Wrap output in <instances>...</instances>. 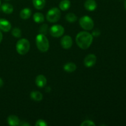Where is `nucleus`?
Here are the masks:
<instances>
[{"label": "nucleus", "mask_w": 126, "mask_h": 126, "mask_svg": "<svg viewBox=\"0 0 126 126\" xmlns=\"http://www.w3.org/2000/svg\"><path fill=\"white\" fill-rule=\"evenodd\" d=\"M93 41L92 34L87 32H81L76 37L77 45L82 49H87L91 46Z\"/></svg>", "instance_id": "obj_1"}, {"label": "nucleus", "mask_w": 126, "mask_h": 126, "mask_svg": "<svg viewBox=\"0 0 126 126\" xmlns=\"http://www.w3.org/2000/svg\"><path fill=\"white\" fill-rule=\"evenodd\" d=\"M36 44L37 47L42 52H46L49 49V40L44 34H38L36 38Z\"/></svg>", "instance_id": "obj_2"}, {"label": "nucleus", "mask_w": 126, "mask_h": 126, "mask_svg": "<svg viewBox=\"0 0 126 126\" xmlns=\"http://www.w3.org/2000/svg\"><path fill=\"white\" fill-rule=\"evenodd\" d=\"M30 48V44L28 39L22 38L17 41L16 44V50L20 55H25L28 52Z\"/></svg>", "instance_id": "obj_3"}, {"label": "nucleus", "mask_w": 126, "mask_h": 126, "mask_svg": "<svg viewBox=\"0 0 126 126\" xmlns=\"http://www.w3.org/2000/svg\"><path fill=\"white\" fill-rule=\"evenodd\" d=\"M61 17V12L57 7H52L47 12L46 19L50 23H55L60 20Z\"/></svg>", "instance_id": "obj_4"}, {"label": "nucleus", "mask_w": 126, "mask_h": 126, "mask_svg": "<svg viewBox=\"0 0 126 126\" xmlns=\"http://www.w3.org/2000/svg\"><path fill=\"white\" fill-rule=\"evenodd\" d=\"M80 26L85 30H91L93 29L94 23V20L89 16H85L80 18L79 20Z\"/></svg>", "instance_id": "obj_5"}, {"label": "nucleus", "mask_w": 126, "mask_h": 126, "mask_svg": "<svg viewBox=\"0 0 126 126\" xmlns=\"http://www.w3.org/2000/svg\"><path fill=\"white\" fill-rule=\"evenodd\" d=\"M49 32L52 36L54 38H59L63 34L65 30L63 27L60 25H54L50 28Z\"/></svg>", "instance_id": "obj_6"}, {"label": "nucleus", "mask_w": 126, "mask_h": 126, "mask_svg": "<svg viewBox=\"0 0 126 126\" xmlns=\"http://www.w3.org/2000/svg\"><path fill=\"white\" fill-rule=\"evenodd\" d=\"M97 62V57L94 54H89L85 57L84 60V65L87 68H91Z\"/></svg>", "instance_id": "obj_7"}, {"label": "nucleus", "mask_w": 126, "mask_h": 126, "mask_svg": "<svg viewBox=\"0 0 126 126\" xmlns=\"http://www.w3.org/2000/svg\"><path fill=\"white\" fill-rule=\"evenodd\" d=\"M62 47L65 49H69L73 45V39L70 36L66 35L63 37L60 41Z\"/></svg>", "instance_id": "obj_8"}, {"label": "nucleus", "mask_w": 126, "mask_h": 126, "mask_svg": "<svg viewBox=\"0 0 126 126\" xmlns=\"http://www.w3.org/2000/svg\"><path fill=\"white\" fill-rule=\"evenodd\" d=\"M11 29V24L8 20L4 18L0 19V30L4 32H8Z\"/></svg>", "instance_id": "obj_9"}, {"label": "nucleus", "mask_w": 126, "mask_h": 126, "mask_svg": "<svg viewBox=\"0 0 126 126\" xmlns=\"http://www.w3.org/2000/svg\"><path fill=\"white\" fill-rule=\"evenodd\" d=\"M35 83L39 88H43L46 85L47 79L44 75H39L36 76L35 79Z\"/></svg>", "instance_id": "obj_10"}, {"label": "nucleus", "mask_w": 126, "mask_h": 126, "mask_svg": "<svg viewBox=\"0 0 126 126\" xmlns=\"http://www.w3.org/2000/svg\"><path fill=\"white\" fill-rule=\"evenodd\" d=\"M97 4L95 0H86L84 2V7L89 11H93L96 9Z\"/></svg>", "instance_id": "obj_11"}, {"label": "nucleus", "mask_w": 126, "mask_h": 126, "mask_svg": "<svg viewBox=\"0 0 126 126\" xmlns=\"http://www.w3.org/2000/svg\"><path fill=\"white\" fill-rule=\"evenodd\" d=\"M7 123L10 126H17L20 124V119L17 116L10 115L7 118Z\"/></svg>", "instance_id": "obj_12"}, {"label": "nucleus", "mask_w": 126, "mask_h": 126, "mask_svg": "<svg viewBox=\"0 0 126 126\" xmlns=\"http://www.w3.org/2000/svg\"><path fill=\"white\" fill-rule=\"evenodd\" d=\"M30 97L33 100L35 101V102H40L43 100V95L40 92L35 91H32L30 94Z\"/></svg>", "instance_id": "obj_13"}, {"label": "nucleus", "mask_w": 126, "mask_h": 126, "mask_svg": "<svg viewBox=\"0 0 126 126\" xmlns=\"http://www.w3.org/2000/svg\"><path fill=\"white\" fill-rule=\"evenodd\" d=\"M1 10L6 14H11L14 11V7L11 4L4 3L1 5Z\"/></svg>", "instance_id": "obj_14"}, {"label": "nucleus", "mask_w": 126, "mask_h": 126, "mask_svg": "<svg viewBox=\"0 0 126 126\" xmlns=\"http://www.w3.org/2000/svg\"><path fill=\"white\" fill-rule=\"evenodd\" d=\"M31 15H32V11L30 9L27 8V7L23 9L20 12V16L21 18L24 20L28 19L30 17Z\"/></svg>", "instance_id": "obj_15"}, {"label": "nucleus", "mask_w": 126, "mask_h": 126, "mask_svg": "<svg viewBox=\"0 0 126 126\" xmlns=\"http://www.w3.org/2000/svg\"><path fill=\"white\" fill-rule=\"evenodd\" d=\"M76 64L73 62H69L65 64L63 66V69L68 73H73L76 70Z\"/></svg>", "instance_id": "obj_16"}, {"label": "nucleus", "mask_w": 126, "mask_h": 126, "mask_svg": "<svg viewBox=\"0 0 126 126\" xmlns=\"http://www.w3.org/2000/svg\"><path fill=\"white\" fill-rule=\"evenodd\" d=\"M33 4L36 9L41 10L46 5V0H33Z\"/></svg>", "instance_id": "obj_17"}, {"label": "nucleus", "mask_w": 126, "mask_h": 126, "mask_svg": "<svg viewBox=\"0 0 126 126\" xmlns=\"http://www.w3.org/2000/svg\"><path fill=\"white\" fill-rule=\"evenodd\" d=\"M71 6V2L69 0H63L59 4V8L62 11H67Z\"/></svg>", "instance_id": "obj_18"}, {"label": "nucleus", "mask_w": 126, "mask_h": 126, "mask_svg": "<svg viewBox=\"0 0 126 126\" xmlns=\"http://www.w3.org/2000/svg\"><path fill=\"white\" fill-rule=\"evenodd\" d=\"M33 20L37 23H43L44 21V16L40 12H36L33 15Z\"/></svg>", "instance_id": "obj_19"}, {"label": "nucleus", "mask_w": 126, "mask_h": 126, "mask_svg": "<svg viewBox=\"0 0 126 126\" xmlns=\"http://www.w3.org/2000/svg\"><path fill=\"white\" fill-rule=\"evenodd\" d=\"M65 18H66V21H68L70 23H73V22H75L77 20L78 17H76V16L75 14L70 12V13L67 14L66 15Z\"/></svg>", "instance_id": "obj_20"}, {"label": "nucleus", "mask_w": 126, "mask_h": 126, "mask_svg": "<svg viewBox=\"0 0 126 126\" xmlns=\"http://www.w3.org/2000/svg\"><path fill=\"white\" fill-rule=\"evenodd\" d=\"M12 34L14 36L17 38H20L22 36V32H21V30L19 28H17V27H16V28H14L12 30Z\"/></svg>", "instance_id": "obj_21"}, {"label": "nucleus", "mask_w": 126, "mask_h": 126, "mask_svg": "<svg viewBox=\"0 0 126 126\" xmlns=\"http://www.w3.org/2000/svg\"><path fill=\"white\" fill-rule=\"evenodd\" d=\"M48 30V26L47 24H43L41 27H40V29H39V32H40L41 34H43L45 35L46 34Z\"/></svg>", "instance_id": "obj_22"}, {"label": "nucleus", "mask_w": 126, "mask_h": 126, "mask_svg": "<svg viewBox=\"0 0 126 126\" xmlns=\"http://www.w3.org/2000/svg\"><path fill=\"white\" fill-rule=\"evenodd\" d=\"M95 124L91 120H86L81 124V126H95Z\"/></svg>", "instance_id": "obj_23"}, {"label": "nucleus", "mask_w": 126, "mask_h": 126, "mask_svg": "<svg viewBox=\"0 0 126 126\" xmlns=\"http://www.w3.org/2000/svg\"><path fill=\"white\" fill-rule=\"evenodd\" d=\"M36 126H47V124L46 123V122L43 119H39L36 121L35 124Z\"/></svg>", "instance_id": "obj_24"}, {"label": "nucleus", "mask_w": 126, "mask_h": 126, "mask_svg": "<svg viewBox=\"0 0 126 126\" xmlns=\"http://www.w3.org/2000/svg\"><path fill=\"white\" fill-rule=\"evenodd\" d=\"M100 32L98 30H95L92 32V35L94 36H98L100 35Z\"/></svg>", "instance_id": "obj_25"}, {"label": "nucleus", "mask_w": 126, "mask_h": 126, "mask_svg": "<svg viewBox=\"0 0 126 126\" xmlns=\"http://www.w3.org/2000/svg\"><path fill=\"white\" fill-rule=\"evenodd\" d=\"M19 125L22 126H30V124L29 123H27V122H23V123H20Z\"/></svg>", "instance_id": "obj_26"}, {"label": "nucleus", "mask_w": 126, "mask_h": 126, "mask_svg": "<svg viewBox=\"0 0 126 126\" xmlns=\"http://www.w3.org/2000/svg\"><path fill=\"white\" fill-rule=\"evenodd\" d=\"M3 84H4L3 81H2V79H1V78H0V88L2 87V86H3Z\"/></svg>", "instance_id": "obj_27"}, {"label": "nucleus", "mask_w": 126, "mask_h": 126, "mask_svg": "<svg viewBox=\"0 0 126 126\" xmlns=\"http://www.w3.org/2000/svg\"><path fill=\"white\" fill-rule=\"evenodd\" d=\"M50 91V87H47L46 89V92H49Z\"/></svg>", "instance_id": "obj_28"}, {"label": "nucleus", "mask_w": 126, "mask_h": 126, "mask_svg": "<svg viewBox=\"0 0 126 126\" xmlns=\"http://www.w3.org/2000/svg\"><path fill=\"white\" fill-rule=\"evenodd\" d=\"M2 34L1 32V31H0V43H1V42L2 41Z\"/></svg>", "instance_id": "obj_29"}, {"label": "nucleus", "mask_w": 126, "mask_h": 126, "mask_svg": "<svg viewBox=\"0 0 126 126\" xmlns=\"http://www.w3.org/2000/svg\"><path fill=\"white\" fill-rule=\"evenodd\" d=\"M124 7H125V9H126V0L124 1Z\"/></svg>", "instance_id": "obj_30"}, {"label": "nucleus", "mask_w": 126, "mask_h": 126, "mask_svg": "<svg viewBox=\"0 0 126 126\" xmlns=\"http://www.w3.org/2000/svg\"><path fill=\"white\" fill-rule=\"evenodd\" d=\"M0 6H1V0H0Z\"/></svg>", "instance_id": "obj_31"}]
</instances>
